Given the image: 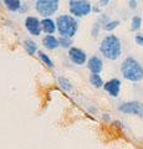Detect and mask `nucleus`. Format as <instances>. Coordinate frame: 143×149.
Masks as SVG:
<instances>
[{"label":"nucleus","mask_w":143,"mask_h":149,"mask_svg":"<svg viewBox=\"0 0 143 149\" xmlns=\"http://www.w3.org/2000/svg\"><path fill=\"white\" fill-rule=\"evenodd\" d=\"M68 58L76 66H82V65L87 63V61H89L87 60V54L82 49L76 47V46H72L68 50Z\"/></svg>","instance_id":"obj_7"},{"label":"nucleus","mask_w":143,"mask_h":149,"mask_svg":"<svg viewBox=\"0 0 143 149\" xmlns=\"http://www.w3.org/2000/svg\"><path fill=\"white\" fill-rule=\"evenodd\" d=\"M41 26H43V31L46 35H52L54 32L57 30L56 21H54L51 17L43 19V20H41Z\"/></svg>","instance_id":"obj_11"},{"label":"nucleus","mask_w":143,"mask_h":149,"mask_svg":"<svg viewBox=\"0 0 143 149\" xmlns=\"http://www.w3.org/2000/svg\"><path fill=\"white\" fill-rule=\"evenodd\" d=\"M59 42H60V46L63 49H68L70 50L72 47V39H68V37H59Z\"/></svg>","instance_id":"obj_19"},{"label":"nucleus","mask_w":143,"mask_h":149,"mask_svg":"<svg viewBox=\"0 0 143 149\" xmlns=\"http://www.w3.org/2000/svg\"><path fill=\"white\" fill-rule=\"evenodd\" d=\"M121 73L127 81L140 82L143 80V66L135 57H127L121 65Z\"/></svg>","instance_id":"obj_2"},{"label":"nucleus","mask_w":143,"mask_h":149,"mask_svg":"<svg viewBox=\"0 0 143 149\" xmlns=\"http://www.w3.org/2000/svg\"><path fill=\"white\" fill-rule=\"evenodd\" d=\"M38 55H39V57H40V60L44 62V65L45 66H47L49 68H54V61L51 60V57H50L49 55H46L45 52H43V51H39L38 52Z\"/></svg>","instance_id":"obj_17"},{"label":"nucleus","mask_w":143,"mask_h":149,"mask_svg":"<svg viewBox=\"0 0 143 149\" xmlns=\"http://www.w3.org/2000/svg\"><path fill=\"white\" fill-rule=\"evenodd\" d=\"M59 0H38L35 1V9L44 19H47L59 10Z\"/></svg>","instance_id":"obj_5"},{"label":"nucleus","mask_w":143,"mask_h":149,"mask_svg":"<svg viewBox=\"0 0 143 149\" xmlns=\"http://www.w3.org/2000/svg\"><path fill=\"white\" fill-rule=\"evenodd\" d=\"M118 111L124 114H132V116H137V117L143 118V103L138 101L124 102V103L119 104Z\"/></svg>","instance_id":"obj_6"},{"label":"nucleus","mask_w":143,"mask_h":149,"mask_svg":"<svg viewBox=\"0 0 143 149\" xmlns=\"http://www.w3.org/2000/svg\"><path fill=\"white\" fill-rule=\"evenodd\" d=\"M25 27L29 31V34L33 36H40L41 31H43L41 20L36 16H27L25 19Z\"/></svg>","instance_id":"obj_8"},{"label":"nucleus","mask_w":143,"mask_h":149,"mask_svg":"<svg viewBox=\"0 0 143 149\" xmlns=\"http://www.w3.org/2000/svg\"><path fill=\"white\" fill-rule=\"evenodd\" d=\"M56 27L60 37H68L72 39L73 36L77 34L78 30V22L76 17L68 14H62V15L57 16L56 20Z\"/></svg>","instance_id":"obj_3"},{"label":"nucleus","mask_w":143,"mask_h":149,"mask_svg":"<svg viewBox=\"0 0 143 149\" xmlns=\"http://www.w3.org/2000/svg\"><path fill=\"white\" fill-rule=\"evenodd\" d=\"M43 45L47 50H56L57 47H60L59 39L54 35H46L43 39Z\"/></svg>","instance_id":"obj_12"},{"label":"nucleus","mask_w":143,"mask_h":149,"mask_svg":"<svg viewBox=\"0 0 143 149\" xmlns=\"http://www.w3.org/2000/svg\"><path fill=\"white\" fill-rule=\"evenodd\" d=\"M100 52L103 55L105 58L116 61L122 55V42L119 37L116 35H107L105 36L100 44Z\"/></svg>","instance_id":"obj_1"},{"label":"nucleus","mask_w":143,"mask_h":149,"mask_svg":"<svg viewBox=\"0 0 143 149\" xmlns=\"http://www.w3.org/2000/svg\"><path fill=\"white\" fill-rule=\"evenodd\" d=\"M4 4H5L8 10H10L13 13L19 11L20 8H21V1L20 0H4Z\"/></svg>","instance_id":"obj_14"},{"label":"nucleus","mask_w":143,"mask_h":149,"mask_svg":"<svg viewBox=\"0 0 143 149\" xmlns=\"http://www.w3.org/2000/svg\"><path fill=\"white\" fill-rule=\"evenodd\" d=\"M24 47L27 51V54L31 55V56H34L36 52H39L36 42H35V41H33V40H30V39H27V40L24 41Z\"/></svg>","instance_id":"obj_13"},{"label":"nucleus","mask_w":143,"mask_h":149,"mask_svg":"<svg viewBox=\"0 0 143 149\" xmlns=\"http://www.w3.org/2000/svg\"><path fill=\"white\" fill-rule=\"evenodd\" d=\"M57 81H59L60 87H61L65 92H71V91L73 90V87H72V85H71V82L68 81L66 77H57Z\"/></svg>","instance_id":"obj_15"},{"label":"nucleus","mask_w":143,"mask_h":149,"mask_svg":"<svg viewBox=\"0 0 143 149\" xmlns=\"http://www.w3.org/2000/svg\"><path fill=\"white\" fill-rule=\"evenodd\" d=\"M118 25H119V21H118V20L107 21V22H105V24H103V29H105L106 31H112V30L116 29Z\"/></svg>","instance_id":"obj_20"},{"label":"nucleus","mask_w":143,"mask_h":149,"mask_svg":"<svg viewBox=\"0 0 143 149\" xmlns=\"http://www.w3.org/2000/svg\"><path fill=\"white\" fill-rule=\"evenodd\" d=\"M87 68L90 70L91 74H100L103 70V61L98 56H91L87 61Z\"/></svg>","instance_id":"obj_10"},{"label":"nucleus","mask_w":143,"mask_h":149,"mask_svg":"<svg viewBox=\"0 0 143 149\" xmlns=\"http://www.w3.org/2000/svg\"><path fill=\"white\" fill-rule=\"evenodd\" d=\"M121 87H122V83L118 78H112L105 83L103 86V90L108 93L111 97H118L119 96V92H121Z\"/></svg>","instance_id":"obj_9"},{"label":"nucleus","mask_w":143,"mask_h":149,"mask_svg":"<svg viewBox=\"0 0 143 149\" xmlns=\"http://www.w3.org/2000/svg\"><path fill=\"white\" fill-rule=\"evenodd\" d=\"M68 10L73 17H84L90 15L92 11V5L86 0H68Z\"/></svg>","instance_id":"obj_4"},{"label":"nucleus","mask_w":143,"mask_h":149,"mask_svg":"<svg viewBox=\"0 0 143 149\" xmlns=\"http://www.w3.org/2000/svg\"><path fill=\"white\" fill-rule=\"evenodd\" d=\"M90 83L96 88H101L105 86V82L100 74H91L90 76Z\"/></svg>","instance_id":"obj_16"},{"label":"nucleus","mask_w":143,"mask_h":149,"mask_svg":"<svg viewBox=\"0 0 143 149\" xmlns=\"http://www.w3.org/2000/svg\"><path fill=\"white\" fill-rule=\"evenodd\" d=\"M128 4H130V6L132 8V9H136L137 8V1H136V0H131V1H128Z\"/></svg>","instance_id":"obj_22"},{"label":"nucleus","mask_w":143,"mask_h":149,"mask_svg":"<svg viewBox=\"0 0 143 149\" xmlns=\"http://www.w3.org/2000/svg\"><path fill=\"white\" fill-rule=\"evenodd\" d=\"M142 26V19L141 16H133L132 22H131V30L132 31H138Z\"/></svg>","instance_id":"obj_18"},{"label":"nucleus","mask_w":143,"mask_h":149,"mask_svg":"<svg viewBox=\"0 0 143 149\" xmlns=\"http://www.w3.org/2000/svg\"><path fill=\"white\" fill-rule=\"evenodd\" d=\"M135 41L138 46H143V35L142 34H138L135 36Z\"/></svg>","instance_id":"obj_21"}]
</instances>
